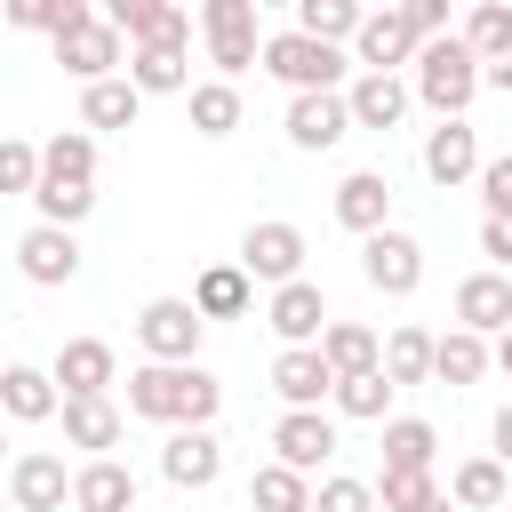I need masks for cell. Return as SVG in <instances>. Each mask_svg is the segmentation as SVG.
<instances>
[{"instance_id": "28", "label": "cell", "mask_w": 512, "mask_h": 512, "mask_svg": "<svg viewBox=\"0 0 512 512\" xmlns=\"http://www.w3.org/2000/svg\"><path fill=\"white\" fill-rule=\"evenodd\" d=\"M192 304H200V320H240L248 312V272L240 264H208L192 280Z\"/></svg>"}, {"instance_id": "37", "label": "cell", "mask_w": 512, "mask_h": 512, "mask_svg": "<svg viewBox=\"0 0 512 512\" xmlns=\"http://www.w3.org/2000/svg\"><path fill=\"white\" fill-rule=\"evenodd\" d=\"M128 80H136L144 96H176V88H192L184 48H136V56H128Z\"/></svg>"}, {"instance_id": "40", "label": "cell", "mask_w": 512, "mask_h": 512, "mask_svg": "<svg viewBox=\"0 0 512 512\" xmlns=\"http://www.w3.org/2000/svg\"><path fill=\"white\" fill-rule=\"evenodd\" d=\"M376 504L384 512H432L440 488H432V472H376Z\"/></svg>"}, {"instance_id": "15", "label": "cell", "mask_w": 512, "mask_h": 512, "mask_svg": "<svg viewBox=\"0 0 512 512\" xmlns=\"http://www.w3.org/2000/svg\"><path fill=\"white\" fill-rule=\"evenodd\" d=\"M272 392H280L288 408H320V400H336V368H328V352H320V344L280 352V360H272Z\"/></svg>"}, {"instance_id": "10", "label": "cell", "mask_w": 512, "mask_h": 512, "mask_svg": "<svg viewBox=\"0 0 512 512\" xmlns=\"http://www.w3.org/2000/svg\"><path fill=\"white\" fill-rule=\"evenodd\" d=\"M360 272H368L376 296H416V280H424V248H416L408 232H376V240L360 248Z\"/></svg>"}, {"instance_id": "3", "label": "cell", "mask_w": 512, "mask_h": 512, "mask_svg": "<svg viewBox=\"0 0 512 512\" xmlns=\"http://www.w3.org/2000/svg\"><path fill=\"white\" fill-rule=\"evenodd\" d=\"M264 72H272V80H288L296 96H336V80H344V48L304 40V32L288 24V32H272V40H264Z\"/></svg>"}, {"instance_id": "9", "label": "cell", "mask_w": 512, "mask_h": 512, "mask_svg": "<svg viewBox=\"0 0 512 512\" xmlns=\"http://www.w3.org/2000/svg\"><path fill=\"white\" fill-rule=\"evenodd\" d=\"M384 216H392V176H384V168H352V176L336 184V224L360 232V240H376V232H392Z\"/></svg>"}, {"instance_id": "24", "label": "cell", "mask_w": 512, "mask_h": 512, "mask_svg": "<svg viewBox=\"0 0 512 512\" xmlns=\"http://www.w3.org/2000/svg\"><path fill=\"white\" fill-rule=\"evenodd\" d=\"M344 104H352V128H400V112H408V88H400L392 72H360Z\"/></svg>"}, {"instance_id": "35", "label": "cell", "mask_w": 512, "mask_h": 512, "mask_svg": "<svg viewBox=\"0 0 512 512\" xmlns=\"http://www.w3.org/2000/svg\"><path fill=\"white\" fill-rule=\"evenodd\" d=\"M64 440L104 456V448L120 440V408H112V400H64Z\"/></svg>"}, {"instance_id": "46", "label": "cell", "mask_w": 512, "mask_h": 512, "mask_svg": "<svg viewBox=\"0 0 512 512\" xmlns=\"http://www.w3.org/2000/svg\"><path fill=\"white\" fill-rule=\"evenodd\" d=\"M8 24H24V32H56V0H16Z\"/></svg>"}, {"instance_id": "32", "label": "cell", "mask_w": 512, "mask_h": 512, "mask_svg": "<svg viewBox=\"0 0 512 512\" xmlns=\"http://www.w3.org/2000/svg\"><path fill=\"white\" fill-rule=\"evenodd\" d=\"M360 24H368V8H352V0H296V32L304 40H360Z\"/></svg>"}, {"instance_id": "16", "label": "cell", "mask_w": 512, "mask_h": 512, "mask_svg": "<svg viewBox=\"0 0 512 512\" xmlns=\"http://www.w3.org/2000/svg\"><path fill=\"white\" fill-rule=\"evenodd\" d=\"M8 496H16V512H64V496H72V480H64V456H48V448H24V456L8 464Z\"/></svg>"}, {"instance_id": "45", "label": "cell", "mask_w": 512, "mask_h": 512, "mask_svg": "<svg viewBox=\"0 0 512 512\" xmlns=\"http://www.w3.org/2000/svg\"><path fill=\"white\" fill-rule=\"evenodd\" d=\"M480 256H488V272H512V224H480Z\"/></svg>"}, {"instance_id": "14", "label": "cell", "mask_w": 512, "mask_h": 512, "mask_svg": "<svg viewBox=\"0 0 512 512\" xmlns=\"http://www.w3.org/2000/svg\"><path fill=\"white\" fill-rule=\"evenodd\" d=\"M264 320H272V336H280L288 352H296V344H320V336H328V296H320L312 280H296V288H272Z\"/></svg>"}, {"instance_id": "1", "label": "cell", "mask_w": 512, "mask_h": 512, "mask_svg": "<svg viewBox=\"0 0 512 512\" xmlns=\"http://www.w3.org/2000/svg\"><path fill=\"white\" fill-rule=\"evenodd\" d=\"M216 408H224V384H216L200 360H192V368L152 360V368H136V376H128V416H144V424L208 432V424H216Z\"/></svg>"}, {"instance_id": "29", "label": "cell", "mask_w": 512, "mask_h": 512, "mask_svg": "<svg viewBox=\"0 0 512 512\" xmlns=\"http://www.w3.org/2000/svg\"><path fill=\"white\" fill-rule=\"evenodd\" d=\"M432 360H440V336H424V328H392L384 336V376L392 384H432Z\"/></svg>"}, {"instance_id": "7", "label": "cell", "mask_w": 512, "mask_h": 512, "mask_svg": "<svg viewBox=\"0 0 512 512\" xmlns=\"http://www.w3.org/2000/svg\"><path fill=\"white\" fill-rule=\"evenodd\" d=\"M104 24L128 32L136 48H184L192 40V16L168 8V0H104Z\"/></svg>"}, {"instance_id": "27", "label": "cell", "mask_w": 512, "mask_h": 512, "mask_svg": "<svg viewBox=\"0 0 512 512\" xmlns=\"http://www.w3.org/2000/svg\"><path fill=\"white\" fill-rule=\"evenodd\" d=\"M136 112H144V88H136V80H96V88H80V120H88V128H136Z\"/></svg>"}, {"instance_id": "30", "label": "cell", "mask_w": 512, "mask_h": 512, "mask_svg": "<svg viewBox=\"0 0 512 512\" xmlns=\"http://www.w3.org/2000/svg\"><path fill=\"white\" fill-rule=\"evenodd\" d=\"M488 360H496V344H488V336H472V328H448V336H440V360H432V376H440V384H480V376H488Z\"/></svg>"}, {"instance_id": "4", "label": "cell", "mask_w": 512, "mask_h": 512, "mask_svg": "<svg viewBox=\"0 0 512 512\" xmlns=\"http://www.w3.org/2000/svg\"><path fill=\"white\" fill-rule=\"evenodd\" d=\"M200 304L192 296H152L144 312H136V344L152 352V360H168V368H192V352H200Z\"/></svg>"}, {"instance_id": "23", "label": "cell", "mask_w": 512, "mask_h": 512, "mask_svg": "<svg viewBox=\"0 0 512 512\" xmlns=\"http://www.w3.org/2000/svg\"><path fill=\"white\" fill-rule=\"evenodd\" d=\"M0 408H8L16 424H40V416H56V408H64V392H56V368H24V360H16V368L0 376Z\"/></svg>"}, {"instance_id": "36", "label": "cell", "mask_w": 512, "mask_h": 512, "mask_svg": "<svg viewBox=\"0 0 512 512\" xmlns=\"http://www.w3.org/2000/svg\"><path fill=\"white\" fill-rule=\"evenodd\" d=\"M464 48H472L480 64H504V56H512V8H504V0H480V8L464 16Z\"/></svg>"}, {"instance_id": "12", "label": "cell", "mask_w": 512, "mask_h": 512, "mask_svg": "<svg viewBox=\"0 0 512 512\" xmlns=\"http://www.w3.org/2000/svg\"><path fill=\"white\" fill-rule=\"evenodd\" d=\"M352 136V104L344 96H288V144L296 152H336Z\"/></svg>"}, {"instance_id": "33", "label": "cell", "mask_w": 512, "mask_h": 512, "mask_svg": "<svg viewBox=\"0 0 512 512\" xmlns=\"http://www.w3.org/2000/svg\"><path fill=\"white\" fill-rule=\"evenodd\" d=\"M248 504H256V512H312L320 496H312V480H304V472H288V464H264V472L248 480Z\"/></svg>"}, {"instance_id": "25", "label": "cell", "mask_w": 512, "mask_h": 512, "mask_svg": "<svg viewBox=\"0 0 512 512\" xmlns=\"http://www.w3.org/2000/svg\"><path fill=\"white\" fill-rule=\"evenodd\" d=\"M320 352H328V368H336V384L344 376H376L384 368V344L360 328V320H328V336H320Z\"/></svg>"}, {"instance_id": "31", "label": "cell", "mask_w": 512, "mask_h": 512, "mask_svg": "<svg viewBox=\"0 0 512 512\" xmlns=\"http://www.w3.org/2000/svg\"><path fill=\"white\" fill-rule=\"evenodd\" d=\"M432 448H440V432L424 416H392L384 424V472H432Z\"/></svg>"}, {"instance_id": "47", "label": "cell", "mask_w": 512, "mask_h": 512, "mask_svg": "<svg viewBox=\"0 0 512 512\" xmlns=\"http://www.w3.org/2000/svg\"><path fill=\"white\" fill-rule=\"evenodd\" d=\"M408 24H416L424 40H440V24H448V0H408Z\"/></svg>"}, {"instance_id": "50", "label": "cell", "mask_w": 512, "mask_h": 512, "mask_svg": "<svg viewBox=\"0 0 512 512\" xmlns=\"http://www.w3.org/2000/svg\"><path fill=\"white\" fill-rule=\"evenodd\" d=\"M496 368H504V376H512V328H504V336H496Z\"/></svg>"}, {"instance_id": "43", "label": "cell", "mask_w": 512, "mask_h": 512, "mask_svg": "<svg viewBox=\"0 0 512 512\" xmlns=\"http://www.w3.org/2000/svg\"><path fill=\"white\" fill-rule=\"evenodd\" d=\"M312 512H384V504H376V480L336 472V480H320V504H312Z\"/></svg>"}, {"instance_id": "41", "label": "cell", "mask_w": 512, "mask_h": 512, "mask_svg": "<svg viewBox=\"0 0 512 512\" xmlns=\"http://www.w3.org/2000/svg\"><path fill=\"white\" fill-rule=\"evenodd\" d=\"M40 176H48V152H32L24 136H8L0 144V192H40Z\"/></svg>"}, {"instance_id": "42", "label": "cell", "mask_w": 512, "mask_h": 512, "mask_svg": "<svg viewBox=\"0 0 512 512\" xmlns=\"http://www.w3.org/2000/svg\"><path fill=\"white\" fill-rule=\"evenodd\" d=\"M32 208H40V224H64V232H72V224L96 208V192H88V184H40Z\"/></svg>"}, {"instance_id": "38", "label": "cell", "mask_w": 512, "mask_h": 512, "mask_svg": "<svg viewBox=\"0 0 512 512\" xmlns=\"http://www.w3.org/2000/svg\"><path fill=\"white\" fill-rule=\"evenodd\" d=\"M392 392H400V384H392L384 368H376V376H344V384H336V416H352V424H384Z\"/></svg>"}, {"instance_id": "39", "label": "cell", "mask_w": 512, "mask_h": 512, "mask_svg": "<svg viewBox=\"0 0 512 512\" xmlns=\"http://www.w3.org/2000/svg\"><path fill=\"white\" fill-rule=\"evenodd\" d=\"M192 128L200 136H232L240 128V88L232 80H200L192 88Z\"/></svg>"}, {"instance_id": "26", "label": "cell", "mask_w": 512, "mask_h": 512, "mask_svg": "<svg viewBox=\"0 0 512 512\" xmlns=\"http://www.w3.org/2000/svg\"><path fill=\"white\" fill-rule=\"evenodd\" d=\"M504 488H512V464H504V456H472V464H456V480H448V496H456L464 512H496Z\"/></svg>"}, {"instance_id": "6", "label": "cell", "mask_w": 512, "mask_h": 512, "mask_svg": "<svg viewBox=\"0 0 512 512\" xmlns=\"http://www.w3.org/2000/svg\"><path fill=\"white\" fill-rule=\"evenodd\" d=\"M240 272L248 280H272V288H296L304 280V232L296 224H248V240H240Z\"/></svg>"}, {"instance_id": "19", "label": "cell", "mask_w": 512, "mask_h": 512, "mask_svg": "<svg viewBox=\"0 0 512 512\" xmlns=\"http://www.w3.org/2000/svg\"><path fill=\"white\" fill-rule=\"evenodd\" d=\"M72 504L80 512H136V472L120 456H88L72 472Z\"/></svg>"}, {"instance_id": "49", "label": "cell", "mask_w": 512, "mask_h": 512, "mask_svg": "<svg viewBox=\"0 0 512 512\" xmlns=\"http://www.w3.org/2000/svg\"><path fill=\"white\" fill-rule=\"evenodd\" d=\"M488 88H504V96H512V56H504V64H488Z\"/></svg>"}, {"instance_id": "21", "label": "cell", "mask_w": 512, "mask_h": 512, "mask_svg": "<svg viewBox=\"0 0 512 512\" xmlns=\"http://www.w3.org/2000/svg\"><path fill=\"white\" fill-rule=\"evenodd\" d=\"M56 384H64V400H104V392H112V344L72 336V344L56 352Z\"/></svg>"}, {"instance_id": "22", "label": "cell", "mask_w": 512, "mask_h": 512, "mask_svg": "<svg viewBox=\"0 0 512 512\" xmlns=\"http://www.w3.org/2000/svg\"><path fill=\"white\" fill-rule=\"evenodd\" d=\"M160 472H168L176 488H216V472H224L216 432H168V440H160Z\"/></svg>"}, {"instance_id": "5", "label": "cell", "mask_w": 512, "mask_h": 512, "mask_svg": "<svg viewBox=\"0 0 512 512\" xmlns=\"http://www.w3.org/2000/svg\"><path fill=\"white\" fill-rule=\"evenodd\" d=\"M200 32H208V64H216L224 80L264 56V40H256V0H208V8H200Z\"/></svg>"}, {"instance_id": "34", "label": "cell", "mask_w": 512, "mask_h": 512, "mask_svg": "<svg viewBox=\"0 0 512 512\" xmlns=\"http://www.w3.org/2000/svg\"><path fill=\"white\" fill-rule=\"evenodd\" d=\"M96 176V136L88 128H56L48 136V176L40 184H88Z\"/></svg>"}, {"instance_id": "8", "label": "cell", "mask_w": 512, "mask_h": 512, "mask_svg": "<svg viewBox=\"0 0 512 512\" xmlns=\"http://www.w3.org/2000/svg\"><path fill=\"white\" fill-rule=\"evenodd\" d=\"M352 56H360L368 72H392V64L424 56V32L408 24V8H368V24H360V40H352Z\"/></svg>"}, {"instance_id": "48", "label": "cell", "mask_w": 512, "mask_h": 512, "mask_svg": "<svg viewBox=\"0 0 512 512\" xmlns=\"http://www.w3.org/2000/svg\"><path fill=\"white\" fill-rule=\"evenodd\" d=\"M496 456H504V464H512V400H504V408H496Z\"/></svg>"}, {"instance_id": "20", "label": "cell", "mask_w": 512, "mask_h": 512, "mask_svg": "<svg viewBox=\"0 0 512 512\" xmlns=\"http://www.w3.org/2000/svg\"><path fill=\"white\" fill-rule=\"evenodd\" d=\"M424 176H432V184L480 176V136H472V120H440V128L424 136Z\"/></svg>"}, {"instance_id": "18", "label": "cell", "mask_w": 512, "mask_h": 512, "mask_svg": "<svg viewBox=\"0 0 512 512\" xmlns=\"http://www.w3.org/2000/svg\"><path fill=\"white\" fill-rule=\"evenodd\" d=\"M56 64H64L80 88H96V80H112V64H120V32L96 16V24H80V32L56 40Z\"/></svg>"}, {"instance_id": "17", "label": "cell", "mask_w": 512, "mask_h": 512, "mask_svg": "<svg viewBox=\"0 0 512 512\" xmlns=\"http://www.w3.org/2000/svg\"><path fill=\"white\" fill-rule=\"evenodd\" d=\"M456 328L504 336V328H512V272H472V280L456 288Z\"/></svg>"}, {"instance_id": "11", "label": "cell", "mask_w": 512, "mask_h": 512, "mask_svg": "<svg viewBox=\"0 0 512 512\" xmlns=\"http://www.w3.org/2000/svg\"><path fill=\"white\" fill-rule=\"evenodd\" d=\"M272 448H280V464H288V472H304V480H312V472L336 456V424H328L320 408H288V416L272 424Z\"/></svg>"}, {"instance_id": "2", "label": "cell", "mask_w": 512, "mask_h": 512, "mask_svg": "<svg viewBox=\"0 0 512 512\" xmlns=\"http://www.w3.org/2000/svg\"><path fill=\"white\" fill-rule=\"evenodd\" d=\"M488 88V64L464 48V32H440V40H424V56H416V96L440 112V120H464V104Z\"/></svg>"}, {"instance_id": "13", "label": "cell", "mask_w": 512, "mask_h": 512, "mask_svg": "<svg viewBox=\"0 0 512 512\" xmlns=\"http://www.w3.org/2000/svg\"><path fill=\"white\" fill-rule=\"evenodd\" d=\"M16 264H24L32 288H64V280L80 272V240H72L64 224H32V232L16 240Z\"/></svg>"}, {"instance_id": "44", "label": "cell", "mask_w": 512, "mask_h": 512, "mask_svg": "<svg viewBox=\"0 0 512 512\" xmlns=\"http://www.w3.org/2000/svg\"><path fill=\"white\" fill-rule=\"evenodd\" d=\"M480 200H488V216H496V224H512V152L480 168Z\"/></svg>"}]
</instances>
